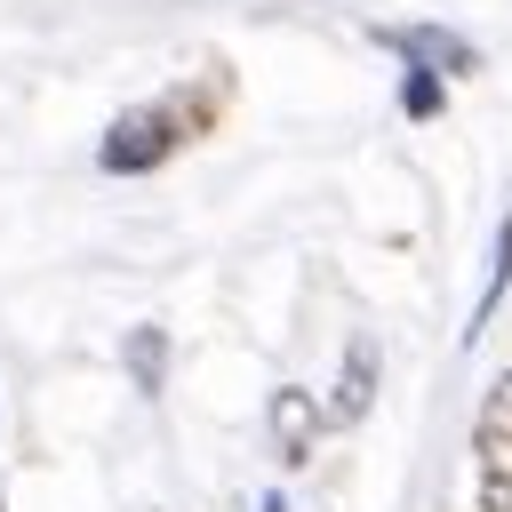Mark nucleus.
Here are the masks:
<instances>
[{
  "label": "nucleus",
  "mask_w": 512,
  "mask_h": 512,
  "mask_svg": "<svg viewBox=\"0 0 512 512\" xmlns=\"http://www.w3.org/2000/svg\"><path fill=\"white\" fill-rule=\"evenodd\" d=\"M264 512H288V504H280V496H264Z\"/></svg>",
  "instance_id": "obj_9"
},
{
  "label": "nucleus",
  "mask_w": 512,
  "mask_h": 512,
  "mask_svg": "<svg viewBox=\"0 0 512 512\" xmlns=\"http://www.w3.org/2000/svg\"><path fill=\"white\" fill-rule=\"evenodd\" d=\"M384 40H392L400 56H416L424 72H472V64H480V56H472L456 32H384Z\"/></svg>",
  "instance_id": "obj_4"
},
{
  "label": "nucleus",
  "mask_w": 512,
  "mask_h": 512,
  "mask_svg": "<svg viewBox=\"0 0 512 512\" xmlns=\"http://www.w3.org/2000/svg\"><path fill=\"white\" fill-rule=\"evenodd\" d=\"M216 112H224V72H200V80L152 96V104H128V112L104 128L96 160H104V176H144V168H160L168 152H184L192 136H208Z\"/></svg>",
  "instance_id": "obj_1"
},
{
  "label": "nucleus",
  "mask_w": 512,
  "mask_h": 512,
  "mask_svg": "<svg viewBox=\"0 0 512 512\" xmlns=\"http://www.w3.org/2000/svg\"><path fill=\"white\" fill-rule=\"evenodd\" d=\"M472 480H480V512H512V368L488 384L472 416Z\"/></svg>",
  "instance_id": "obj_2"
},
{
  "label": "nucleus",
  "mask_w": 512,
  "mask_h": 512,
  "mask_svg": "<svg viewBox=\"0 0 512 512\" xmlns=\"http://www.w3.org/2000/svg\"><path fill=\"white\" fill-rule=\"evenodd\" d=\"M120 360H128V384H136V392H160V376H168V336H160V328H128Z\"/></svg>",
  "instance_id": "obj_6"
},
{
  "label": "nucleus",
  "mask_w": 512,
  "mask_h": 512,
  "mask_svg": "<svg viewBox=\"0 0 512 512\" xmlns=\"http://www.w3.org/2000/svg\"><path fill=\"white\" fill-rule=\"evenodd\" d=\"M400 104H408V120H432V112H440V80H432L424 64H408V80H400Z\"/></svg>",
  "instance_id": "obj_8"
},
{
  "label": "nucleus",
  "mask_w": 512,
  "mask_h": 512,
  "mask_svg": "<svg viewBox=\"0 0 512 512\" xmlns=\"http://www.w3.org/2000/svg\"><path fill=\"white\" fill-rule=\"evenodd\" d=\"M312 432H320V408H312L296 384H280V400H272V440H280V456L304 464V456H312Z\"/></svg>",
  "instance_id": "obj_3"
},
{
  "label": "nucleus",
  "mask_w": 512,
  "mask_h": 512,
  "mask_svg": "<svg viewBox=\"0 0 512 512\" xmlns=\"http://www.w3.org/2000/svg\"><path fill=\"white\" fill-rule=\"evenodd\" d=\"M368 392H376V344H368V336H352V352H344V384H336L328 416H336V424H352V416L368 408Z\"/></svg>",
  "instance_id": "obj_5"
},
{
  "label": "nucleus",
  "mask_w": 512,
  "mask_h": 512,
  "mask_svg": "<svg viewBox=\"0 0 512 512\" xmlns=\"http://www.w3.org/2000/svg\"><path fill=\"white\" fill-rule=\"evenodd\" d=\"M512 288V216H504V232H496V256H488V288H480V304H472V320H464V344L488 328V312H496V296Z\"/></svg>",
  "instance_id": "obj_7"
}]
</instances>
